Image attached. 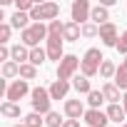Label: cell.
<instances>
[{
	"label": "cell",
	"mask_w": 127,
	"mask_h": 127,
	"mask_svg": "<svg viewBox=\"0 0 127 127\" xmlns=\"http://www.w3.org/2000/svg\"><path fill=\"white\" fill-rule=\"evenodd\" d=\"M40 40H45L47 42V25L45 23H32L28 30H23L20 32V42L25 45V47H40Z\"/></svg>",
	"instance_id": "6da1fadb"
},
{
	"label": "cell",
	"mask_w": 127,
	"mask_h": 127,
	"mask_svg": "<svg viewBox=\"0 0 127 127\" xmlns=\"http://www.w3.org/2000/svg\"><path fill=\"white\" fill-rule=\"evenodd\" d=\"M105 62V55L100 52V47H90L85 55H82V65H80V72L85 77H95L100 72V65Z\"/></svg>",
	"instance_id": "7a4b0ae2"
},
{
	"label": "cell",
	"mask_w": 127,
	"mask_h": 127,
	"mask_svg": "<svg viewBox=\"0 0 127 127\" xmlns=\"http://www.w3.org/2000/svg\"><path fill=\"white\" fill-rule=\"evenodd\" d=\"M80 65H82V60H80L77 55H65V57L60 60V65H57V80L70 82V80L75 77V72L80 70Z\"/></svg>",
	"instance_id": "3957f363"
},
{
	"label": "cell",
	"mask_w": 127,
	"mask_h": 127,
	"mask_svg": "<svg viewBox=\"0 0 127 127\" xmlns=\"http://www.w3.org/2000/svg\"><path fill=\"white\" fill-rule=\"evenodd\" d=\"M57 15H60V5L57 3H37L35 10L30 13V20H35V23L47 20V23H52V20H57Z\"/></svg>",
	"instance_id": "277c9868"
},
{
	"label": "cell",
	"mask_w": 127,
	"mask_h": 127,
	"mask_svg": "<svg viewBox=\"0 0 127 127\" xmlns=\"http://www.w3.org/2000/svg\"><path fill=\"white\" fill-rule=\"evenodd\" d=\"M30 102H32V112H37V115H47V112H52L50 110V102H52V97H50V92L45 90V87H32V92H30Z\"/></svg>",
	"instance_id": "5b68a950"
},
{
	"label": "cell",
	"mask_w": 127,
	"mask_h": 127,
	"mask_svg": "<svg viewBox=\"0 0 127 127\" xmlns=\"http://www.w3.org/2000/svg\"><path fill=\"white\" fill-rule=\"evenodd\" d=\"M28 92H32L30 90V85H28V80H13L8 87H5V102H20Z\"/></svg>",
	"instance_id": "8992f818"
},
{
	"label": "cell",
	"mask_w": 127,
	"mask_h": 127,
	"mask_svg": "<svg viewBox=\"0 0 127 127\" xmlns=\"http://www.w3.org/2000/svg\"><path fill=\"white\" fill-rule=\"evenodd\" d=\"M70 15H72V23L77 25H85L92 15V5L87 3V0H75V3L70 5Z\"/></svg>",
	"instance_id": "52a82bcc"
},
{
	"label": "cell",
	"mask_w": 127,
	"mask_h": 127,
	"mask_svg": "<svg viewBox=\"0 0 127 127\" xmlns=\"http://www.w3.org/2000/svg\"><path fill=\"white\" fill-rule=\"evenodd\" d=\"M100 40H102V45L105 47H117V42H120V35H117V25L110 20V23H105V25H100Z\"/></svg>",
	"instance_id": "ba28073f"
},
{
	"label": "cell",
	"mask_w": 127,
	"mask_h": 127,
	"mask_svg": "<svg viewBox=\"0 0 127 127\" xmlns=\"http://www.w3.org/2000/svg\"><path fill=\"white\" fill-rule=\"evenodd\" d=\"M45 50H47V60H55L57 65H60V60L65 57V52H62V37H47Z\"/></svg>",
	"instance_id": "9c48e42d"
},
{
	"label": "cell",
	"mask_w": 127,
	"mask_h": 127,
	"mask_svg": "<svg viewBox=\"0 0 127 127\" xmlns=\"http://www.w3.org/2000/svg\"><path fill=\"white\" fill-rule=\"evenodd\" d=\"M85 105H82V100H65V117L67 120H80V117H85Z\"/></svg>",
	"instance_id": "30bf717a"
},
{
	"label": "cell",
	"mask_w": 127,
	"mask_h": 127,
	"mask_svg": "<svg viewBox=\"0 0 127 127\" xmlns=\"http://www.w3.org/2000/svg\"><path fill=\"white\" fill-rule=\"evenodd\" d=\"M85 122H87V127H105L110 122V117L102 110H87L85 112Z\"/></svg>",
	"instance_id": "8fae6325"
},
{
	"label": "cell",
	"mask_w": 127,
	"mask_h": 127,
	"mask_svg": "<svg viewBox=\"0 0 127 127\" xmlns=\"http://www.w3.org/2000/svg\"><path fill=\"white\" fill-rule=\"evenodd\" d=\"M47 92H50L52 100H65L67 92H70V82H65V80H55V82L47 87Z\"/></svg>",
	"instance_id": "7c38bea8"
},
{
	"label": "cell",
	"mask_w": 127,
	"mask_h": 127,
	"mask_svg": "<svg viewBox=\"0 0 127 127\" xmlns=\"http://www.w3.org/2000/svg\"><path fill=\"white\" fill-rule=\"evenodd\" d=\"M80 35H82V25L67 20V23H65V30H62V40H67V42H77Z\"/></svg>",
	"instance_id": "4fadbf2b"
},
{
	"label": "cell",
	"mask_w": 127,
	"mask_h": 127,
	"mask_svg": "<svg viewBox=\"0 0 127 127\" xmlns=\"http://www.w3.org/2000/svg\"><path fill=\"white\" fill-rule=\"evenodd\" d=\"M120 87L115 85V82H105L102 85V95H105V102H110V105H120Z\"/></svg>",
	"instance_id": "5bb4252c"
},
{
	"label": "cell",
	"mask_w": 127,
	"mask_h": 127,
	"mask_svg": "<svg viewBox=\"0 0 127 127\" xmlns=\"http://www.w3.org/2000/svg\"><path fill=\"white\" fill-rule=\"evenodd\" d=\"M13 62H18V65H25V62H30V47H25L23 42L13 45Z\"/></svg>",
	"instance_id": "9a60e30c"
},
{
	"label": "cell",
	"mask_w": 127,
	"mask_h": 127,
	"mask_svg": "<svg viewBox=\"0 0 127 127\" xmlns=\"http://www.w3.org/2000/svg\"><path fill=\"white\" fill-rule=\"evenodd\" d=\"M90 20L100 28V25H105V23H110V10L105 8V5H95L92 8V15H90Z\"/></svg>",
	"instance_id": "2e32d148"
},
{
	"label": "cell",
	"mask_w": 127,
	"mask_h": 127,
	"mask_svg": "<svg viewBox=\"0 0 127 127\" xmlns=\"http://www.w3.org/2000/svg\"><path fill=\"white\" fill-rule=\"evenodd\" d=\"M10 25H13V28H18L20 32H23V30H28V28H30V13H18V10H15V13H13V18H10Z\"/></svg>",
	"instance_id": "e0dca14e"
},
{
	"label": "cell",
	"mask_w": 127,
	"mask_h": 127,
	"mask_svg": "<svg viewBox=\"0 0 127 127\" xmlns=\"http://www.w3.org/2000/svg\"><path fill=\"white\" fill-rule=\"evenodd\" d=\"M107 117H110V122H117V125H125V117H127V112H125V107L122 105H110L107 110Z\"/></svg>",
	"instance_id": "ac0fdd59"
},
{
	"label": "cell",
	"mask_w": 127,
	"mask_h": 127,
	"mask_svg": "<svg viewBox=\"0 0 127 127\" xmlns=\"http://www.w3.org/2000/svg\"><path fill=\"white\" fill-rule=\"evenodd\" d=\"M72 87H75L80 95H90V92H92L90 77H85V75H75V77H72Z\"/></svg>",
	"instance_id": "d6986e66"
},
{
	"label": "cell",
	"mask_w": 127,
	"mask_h": 127,
	"mask_svg": "<svg viewBox=\"0 0 127 127\" xmlns=\"http://www.w3.org/2000/svg\"><path fill=\"white\" fill-rule=\"evenodd\" d=\"M115 75H117V65H115L112 60H107V57H105V62L100 65V77H105V80H112Z\"/></svg>",
	"instance_id": "ffe728a7"
},
{
	"label": "cell",
	"mask_w": 127,
	"mask_h": 127,
	"mask_svg": "<svg viewBox=\"0 0 127 127\" xmlns=\"http://www.w3.org/2000/svg\"><path fill=\"white\" fill-rule=\"evenodd\" d=\"M47 60V50H42V47H32L30 50V65H42V62Z\"/></svg>",
	"instance_id": "44dd1931"
},
{
	"label": "cell",
	"mask_w": 127,
	"mask_h": 127,
	"mask_svg": "<svg viewBox=\"0 0 127 127\" xmlns=\"http://www.w3.org/2000/svg\"><path fill=\"white\" fill-rule=\"evenodd\" d=\"M0 115H3V117H20V105L3 102V105H0Z\"/></svg>",
	"instance_id": "7402d4cb"
},
{
	"label": "cell",
	"mask_w": 127,
	"mask_h": 127,
	"mask_svg": "<svg viewBox=\"0 0 127 127\" xmlns=\"http://www.w3.org/2000/svg\"><path fill=\"white\" fill-rule=\"evenodd\" d=\"M105 102V95H102V90H92L90 95H87V105H90V110H100V105Z\"/></svg>",
	"instance_id": "603a6c76"
},
{
	"label": "cell",
	"mask_w": 127,
	"mask_h": 127,
	"mask_svg": "<svg viewBox=\"0 0 127 127\" xmlns=\"http://www.w3.org/2000/svg\"><path fill=\"white\" fill-rule=\"evenodd\" d=\"M45 115H37V112H30V115H25V120H23V125L25 127H42L45 125V120H42Z\"/></svg>",
	"instance_id": "cb8c5ba5"
},
{
	"label": "cell",
	"mask_w": 127,
	"mask_h": 127,
	"mask_svg": "<svg viewBox=\"0 0 127 127\" xmlns=\"http://www.w3.org/2000/svg\"><path fill=\"white\" fill-rule=\"evenodd\" d=\"M115 85H117L122 92H127V67H125V65H120V67H117V75H115Z\"/></svg>",
	"instance_id": "d4e9b609"
},
{
	"label": "cell",
	"mask_w": 127,
	"mask_h": 127,
	"mask_svg": "<svg viewBox=\"0 0 127 127\" xmlns=\"http://www.w3.org/2000/svg\"><path fill=\"white\" fill-rule=\"evenodd\" d=\"M62 30H65V23H60V20L47 23V37H62Z\"/></svg>",
	"instance_id": "484cf974"
},
{
	"label": "cell",
	"mask_w": 127,
	"mask_h": 127,
	"mask_svg": "<svg viewBox=\"0 0 127 127\" xmlns=\"http://www.w3.org/2000/svg\"><path fill=\"white\" fill-rule=\"evenodd\" d=\"M37 77V67L30 65V62H25V65H20V80H35Z\"/></svg>",
	"instance_id": "4316f807"
},
{
	"label": "cell",
	"mask_w": 127,
	"mask_h": 127,
	"mask_svg": "<svg viewBox=\"0 0 127 127\" xmlns=\"http://www.w3.org/2000/svg\"><path fill=\"white\" fill-rule=\"evenodd\" d=\"M45 125H47V127H62V125H65V120H62V115H60V112H55V110H52V112H47V115H45Z\"/></svg>",
	"instance_id": "83f0119b"
},
{
	"label": "cell",
	"mask_w": 127,
	"mask_h": 127,
	"mask_svg": "<svg viewBox=\"0 0 127 127\" xmlns=\"http://www.w3.org/2000/svg\"><path fill=\"white\" fill-rule=\"evenodd\" d=\"M15 75L20 77V65H18V62H13V60L5 62V65H3V77L8 80V77H15Z\"/></svg>",
	"instance_id": "f1b7e54d"
},
{
	"label": "cell",
	"mask_w": 127,
	"mask_h": 127,
	"mask_svg": "<svg viewBox=\"0 0 127 127\" xmlns=\"http://www.w3.org/2000/svg\"><path fill=\"white\" fill-rule=\"evenodd\" d=\"M10 32H13V25L10 23H0V45H8Z\"/></svg>",
	"instance_id": "f546056e"
},
{
	"label": "cell",
	"mask_w": 127,
	"mask_h": 127,
	"mask_svg": "<svg viewBox=\"0 0 127 127\" xmlns=\"http://www.w3.org/2000/svg\"><path fill=\"white\" fill-rule=\"evenodd\" d=\"M100 35V28L95 23H85L82 25V37H97Z\"/></svg>",
	"instance_id": "4dcf8cb0"
},
{
	"label": "cell",
	"mask_w": 127,
	"mask_h": 127,
	"mask_svg": "<svg viewBox=\"0 0 127 127\" xmlns=\"http://www.w3.org/2000/svg\"><path fill=\"white\" fill-rule=\"evenodd\" d=\"M117 50H120V55H125L127 57V30L120 35V42H117Z\"/></svg>",
	"instance_id": "1f68e13d"
},
{
	"label": "cell",
	"mask_w": 127,
	"mask_h": 127,
	"mask_svg": "<svg viewBox=\"0 0 127 127\" xmlns=\"http://www.w3.org/2000/svg\"><path fill=\"white\" fill-rule=\"evenodd\" d=\"M62 127H80V120H65Z\"/></svg>",
	"instance_id": "d6a6232c"
},
{
	"label": "cell",
	"mask_w": 127,
	"mask_h": 127,
	"mask_svg": "<svg viewBox=\"0 0 127 127\" xmlns=\"http://www.w3.org/2000/svg\"><path fill=\"white\" fill-rule=\"evenodd\" d=\"M122 107H125V112H127V92L122 95Z\"/></svg>",
	"instance_id": "836d02e7"
},
{
	"label": "cell",
	"mask_w": 127,
	"mask_h": 127,
	"mask_svg": "<svg viewBox=\"0 0 127 127\" xmlns=\"http://www.w3.org/2000/svg\"><path fill=\"white\" fill-rule=\"evenodd\" d=\"M122 65H125V67H127V57H125V60H122Z\"/></svg>",
	"instance_id": "e575fe53"
},
{
	"label": "cell",
	"mask_w": 127,
	"mask_h": 127,
	"mask_svg": "<svg viewBox=\"0 0 127 127\" xmlns=\"http://www.w3.org/2000/svg\"><path fill=\"white\" fill-rule=\"evenodd\" d=\"M15 127H25V125H15Z\"/></svg>",
	"instance_id": "d590c367"
},
{
	"label": "cell",
	"mask_w": 127,
	"mask_h": 127,
	"mask_svg": "<svg viewBox=\"0 0 127 127\" xmlns=\"http://www.w3.org/2000/svg\"><path fill=\"white\" fill-rule=\"evenodd\" d=\"M120 127H127V122H125V125H120Z\"/></svg>",
	"instance_id": "8d00e7d4"
}]
</instances>
